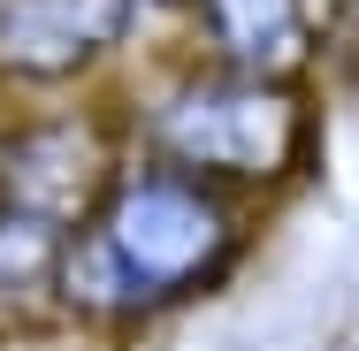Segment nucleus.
I'll use <instances>...</instances> for the list:
<instances>
[{"instance_id":"f257e3e1","label":"nucleus","mask_w":359,"mask_h":351,"mask_svg":"<svg viewBox=\"0 0 359 351\" xmlns=\"http://www.w3.org/2000/svg\"><path fill=\"white\" fill-rule=\"evenodd\" d=\"M245 252V229L191 168H115L92 214L62 237L54 290L92 321H153L207 298Z\"/></svg>"},{"instance_id":"f03ea898","label":"nucleus","mask_w":359,"mask_h":351,"mask_svg":"<svg viewBox=\"0 0 359 351\" xmlns=\"http://www.w3.org/2000/svg\"><path fill=\"white\" fill-rule=\"evenodd\" d=\"M145 138L168 168H191L207 184H283L313 153V115L298 76H260V69H191L176 76L153 115Z\"/></svg>"},{"instance_id":"7ed1b4c3","label":"nucleus","mask_w":359,"mask_h":351,"mask_svg":"<svg viewBox=\"0 0 359 351\" xmlns=\"http://www.w3.org/2000/svg\"><path fill=\"white\" fill-rule=\"evenodd\" d=\"M138 0H0V69L23 84H69L130 46Z\"/></svg>"},{"instance_id":"20e7f679","label":"nucleus","mask_w":359,"mask_h":351,"mask_svg":"<svg viewBox=\"0 0 359 351\" xmlns=\"http://www.w3.org/2000/svg\"><path fill=\"white\" fill-rule=\"evenodd\" d=\"M107 176L115 168L84 123H39V130L0 145V199L54 221V229H76L92 214V199L107 191Z\"/></svg>"},{"instance_id":"39448f33","label":"nucleus","mask_w":359,"mask_h":351,"mask_svg":"<svg viewBox=\"0 0 359 351\" xmlns=\"http://www.w3.org/2000/svg\"><path fill=\"white\" fill-rule=\"evenodd\" d=\"M207 15V39L229 69H260V76H298L313 62V8L306 0H191Z\"/></svg>"},{"instance_id":"423d86ee","label":"nucleus","mask_w":359,"mask_h":351,"mask_svg":"<svg viewBox=\"0 0 359 351\" xmlns=\"http://www.w3.org/2000/svg\"><path fill=\"white\" fill-rule=\"evenodd\" d=\"M138 8H191V0H138Z\"/></svg>"}]
</instances>
